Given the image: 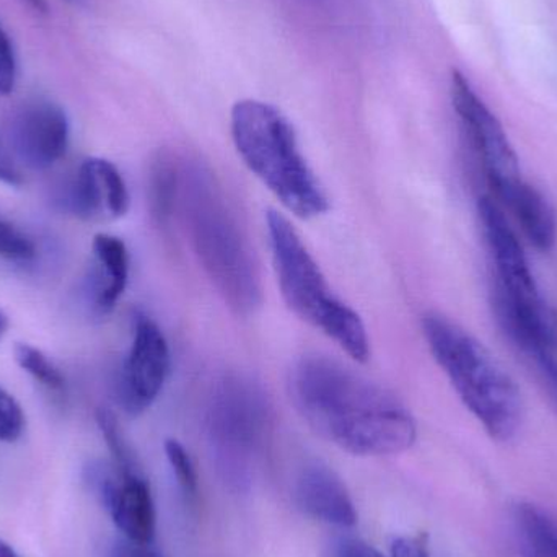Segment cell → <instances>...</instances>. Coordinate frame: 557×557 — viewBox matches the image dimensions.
<instances>
[{
	"mask_svg": "<svg viewBox=\"0 0 557 557\" xmlns=\"http://www.w3.org/2000/svg\"><path fill=\"white\" fill-rule=\"evenodd\" d=\"M71 124L54 101L25 104L12 123V144L18 159L33 170H48L67 152Z\"/></svg>",
	"mask_w": 557,
	"mask_h": 557,
	"instance_id": "obj_12",
	"label": "cell"
},
{
	"mask_svg": "<svg viewBox=\"0 0 557 557\" xmlns=\"http://www.w3.org/2000/svg\"><path fill=\"white\" fill-rule=\"evenodd\" d=\"M494 199L512 214L527 240L536 250L548 253L556 247L557 212L545 193L520 178Z\"/></svg>",
	"mask_w": 557,
	"mask_h": 557,
	"instance_id": "obj_15",
	"label": "cell"
},
{
	"mask_svg": "<svg viewBox=\"0 0 557 557\" xmlns=\"http://www.w3.org/2000/svg\"><path fill=\"white\" fill-rule=\"evenodd\" d=\"M478 215L487 250L493 257V290L523 307L545 305L522 242L506 218L503 206L486 193L478 199Z\"/></svg>",
	"mask_w": 557,
	"mask_h": 557,
	"instance_id": "obj_10",
	"label": "cell"
},
{
	"mask_svg": "<svg viewBox=\"0 0 557 557\" xmlns=\"http://www.w3.org/2000/svg\"><path fill=\"white\" fill-rule=\"evenodd\" d=\"M267 219L278 288L287 307L354 360L367 362L370 343L362 318L334 294L288 219L277 211L268 212Z\"/></svg>",
	"mask_w": 557,
	"mask_h": 557,
	"instance_id": "obj_5",
	"label": "cell"
},
{
	"mask_svg": "<svg viewBox=\"0 0 557 557\" xmlns=\"http://www.w3.org/2000/svg\"><path fill=\"white\" fill-rule=\"evenodd\" d=\"M392 557H431L428 536H399L393 540Z\"/></svg>",
	"mask_w": 557,
	"mask_h": 557,
	"instance_id": "obj_24",
	"label": "cell"
},
{
	"mask_svg": "<svg viewBox=\"0 0 557 557\" xmlns=\"http://www.w3.org/2000/svg\"><path fill=\"white\" fill-rule=\"evenodd\" d=\"M519 354L535 373L557 411V354L545 347H530Z\"/></svg>",
	"mask_w": 557,
	"mask_h": 557,
	"instance_id": "obj_20",
	"label": "cell"
},
{
	"mask_svg": "<svg viewBox=\"0 0 557 557\" xmlns=\"http://www.w3.org/2000/svg\"><path fill=\"white\" fill-rule=\"evenodd\" d=\"M7 330H9V317H7L2 308H0V341L5 336Z\"/></svg>",
	"mask_w": 557,
	"mask_h": 557,
	"instance_id": "obj_30",
	"label": "cell"
},
{
	"mask_svg": "<svg viewBox=\"0 0 557 557\" xmlns=\"http://www.w3.org/2000/svg\"><path fill=\"white\" fill-rule=\"evenodd\" d=\"M172 356L159 324L147 317L134 318L133 343L121 363L116 399L127 416L144 414L159 398L169 379Z\"/></svg>",
	"mask_w": 557,
	"mask_h": 557,
	"instance_id": "obj_9",
	"label": "cell"
},
{
	"mask_svg": "<svg viewBox=\"0 0 557 557\" xmlns=\"http://www.w3.org/2000/svg\"><path fill=\"white\" fill-rule=\"evenodd\" d=\"M513 523L527 557H557V522L548 512L533 504H517Z\"/></svg>",
	"mask_w": 557,
	"mask_h": 557,
	"instance_id": "obj_16",
	"label": "cell"
},
{
	"mask_svg": "<svg viewBox=\"0 0 557 557\" xmlns=\"http://www.w3.org/2000/svg\"><path fill=\"white\" fill-rule=\"evenodd\" d=\"M67 2H77V0H67Z\"/></svg>",
	"mask_w": 557,
	"mask_h": 557,
	"instance_id": "obj_31",
	"label": "cell"
},
{
	"mask_svg": "<svg viewBox=\"0 0 557 557\" xmlns=\"http://www.w3.org/2000/svg\"><path fill=\"white\" fill-rule=\"evenodd\" d=\"M333 557H383L369 543L359 539H341L334 543Z\"/></svg>",
	"mask_w": 557,
	"mask_h": 557,
	"instance_id": "obj_25",
	"label": "cell"
},
{
	"mask_svg": "<svg viewBox=\"0 0 557 557\" xmlns=\"http://www.w3.org/2000/svg\"><path fill=\"white\" fill-rule=\"evenodd\" d=\"M182 170L169 153H159L150 166L149 205L153 221L169 227L180 202Z\"/></svg>",
	"mask_w": 557,
	"mask_h": 557,
	"instance_id": "obj_17",
	"label": "cell"
},
{
	"mask_svg": "<svg viewBox=\"0 0 557 557\" xmlns=\"http://www.w3.org/2000/svg\"><path fill=\"white\" fill-rule=\"evenodd\" d=\"M421 326L435 362L468 411L494 441H512L523 419L522 395L512 376L483 343L445 314L428 311Z\"/></svg>",
	"mask_w": 557,
	"mask_h": 557,
	"instance_id": "obj_3",
	"label": "cell"
},
{
	"mask_svg": "<svg viewBox=\"0 0 557 557\" xmlns=\"http://www.w3.org/2000/svg\"><path fill=\"white\" fill-rule=\"evenodd\" d=\"M0 182L5 183V185L10 186H20L22 185V178H20V173L16 172L13 166H10L5 160H2L0 157Z\"/></svg>",
	"mask_w": 557,
	"mask_h": 557,
	"instance_id": "obj_27",
	"label": "cell"
},
{
	"mask_svg": "<svg viewBox=\"0 0 557 557\" xmlns=\"http://www.w3.org/2000/svg\"><path fill=\"white\" fill-rule=\"evenodd\" d=\"M16 58L12 41L0 25V95L12 94L16 84Z\"/></svg>",
	"mask_w": 557,
	"mask_h": 557,
	"instance_id": "obj_23",
	"label": "cell"
},
{
	"mask_svg": "<svg viewBox=\"0 0 557 557\" xmlns=\"http://www.w3.org/2000/svg\"><path fill=\"white\" fill-rule=\"evenodd\" d=\"M232 137L245 165L292 214L314 219L330 199L298 146L290 121L273 104L242 100L231 116Z\"/></svg>",
	"mask_w": 557,
	"mask_h": 557,
	"instance_id": "obj_4",
	"label": "cell"
},
{
	"mask_svg": "<svg viewBox=\"0 0 557 557\" xmlns=\"http://www.w3.org/2000/svg\"><path fill=\"white\" fill-rule=\"evenodd\" d=\"M36 257L35 242L0 214V258L25 263Z\"/></svg>",
	"mask_w": 557,
	"mask_h": 557,
	"instance_id": "obj_21",
	"label": "cell"
},
{
	"mask_svg": "<svg viewBox=\"0 0 557 557\" xmlns=\"http://www.w3.org/2000/svg\"><path fill=\"white\" fill-rule=\"evenodd\" d=\"M165 454L180 490L189 499H195L198 496L199 481L191 455L175 438H169L165 442Z\"/></svg>",
	"mask_w": 557,
	"mask_h": 557,
	"instance_id": "obj_19",
	"label": "cell"
},
{
	"mask_svg": "<svg viewBox=\"0 0 557 557\" xmlns=\"http://www.w3.org/2000/svg\"><path fill=\"white\" fill-rule=\"evenodd\" d=\"M0 557H20L16 555L15 549L12 548V546L9 545V543L3 542L2 539H0Z\"/></svg>",
	"mask_w": 557,
	"mask_h": 557,
	"instance_id": "obj_29",
	"label": "cell"
},
{
	"mask_svg": "<svg viewBox=\"0 0 557 557\" xmlns=\"http://www.w3.org/2000/svg\"><path fill=\"white\" fill-rule=\"evenodd\" d=\"M294 497L298 509L318 522L341 529L357 523L356 507L346 484L326 465H307L295 480Z\"/></svg>",
	"mask_w": 557,
	"mask_h": 557,
	"instance_id": "obj_13",
	"label": "cell"
},
{
	"mask_svg": "<svg viewBox=\"0 0 557 557\" xmlns=\"http://www.w3.org/2000/svg\"><path fill=\"white\" fill-rule=\"evenodd\" d=\"M25 412L20 403L0 386V442L12 444L22 437L25 431Z\"/></svg>",
	"mask_w": 557,
	"mask_h": 557,
	"instance_id": "obj_22",
	"label": "cell"
},
{
	"mask_svg": "<svg viewBox=\"0 0 557 557\" xmlns=\"http://www.w3.org/2000/svg\"><path fill=\"white\" fill-rule=\"evenodd\" d=\"M288 393L318 435L357 457L401 454L418 437L414 418L392 392L333 357H301Z\"/></svg>",
	"mask_w": 557,
	"mask_h": 557,
	"instance_id": "obj_1",
	"label": "cell"
},
{
	"mask_svg": "<svg viewBox=\"0 0 557 557\" xmlns=\"http://www.w3.org/2000/svg\"><path fill=\"white\" fill-rule=\"evenodd\" d=\"M271 406L263 388L242 375L218 382L206 414V434L221 476L235 487L253 480L271 429Z\"/></svg>",
	"mask_w": 557,
	"mask_h": 557,
	"instance_id": "obj_6",
	"label": "cell"
},
{
	"mask_svg": "<svg viewBox=\"0 0 557 557\" xmlns=\"http://www.w3.org/2000/svg\"><path fill=\"white\" fill-rule=\"evenodd\" d=\"M450 98L465 150L474 166L483 173L490 196L499 198L522 178L519 157L509 136L496 114L460 71L451 74Z\"/></svg>",
	"mask_w": 557,
	"mask_h": 557,
	"instance_id": "obj_7",
	"label": "cell"
},
{
	"mask_svg": "<svg viewBox=\"0 0 557 557\" xmlns=\"http://www.w3.org/2000/svg\"><path fill=\"white\" fill-rule=\"evenodd\" d=\"M23 2L28 3L29 9L35 10V12H48V3H46L45 0H23Z\"/></svg>",
	"mask_w": 557,
	"mask_h": 557,
	"instance_id": "obj_28",
	"label": "cell"
},
{
	"mask_svg": "<svg viewBox=\"0 0 557 557\" xmlns=\"http://www.w3.org/2000/svg\"><path fill=\"white\" fill-rule=\"evenodd\" d=\"M180 206L193 250L225 304L238 314H251L263 304L260 268L250 240L206 166L182 170Z\"/></svg>",
	"mask_w": 557,
	"mask_h": 557,
	"instance_id": "obj_2",
	"label": "cell"
},
{
	"mask_svg": "<svg viewBox=\"0 0 557 557\" xmlns=\"http://www.w3.org/2000/svg\"><path fill=\"white\" fill-rule=\"evenodd\" d=\"M131 258L126 244L114 235L98 234L91 244L87 294L95 313L110 314L129 282Z\"/></svg>",
	"mask_w": 557,
	"mask_h": 557,
	"instance_id": "obj_14",
	"label": "cell"
},
{
	"mask_svg": "<svg viewBox=\"0 0 557 557\" xmlns=\"http://www.w3.org/2000/svg\"><path fill=\"white\" fill-rule=\"evenodd\" d=\"M13 359L16 366L28 373L42 388L54 395H64L67 389L64 373L41 349L28 343H18L13 349Z\"/></svg>",
	"mask_w": 557,
	"mask_h": 557,
	"instance_id": "obj_18",
	"label": "cell"
},
{
	"mask_svg": "<svg viewBox=\"0 0 557 557\" xmlns=\"http://www.w3.org/2000/svg\"><path fill=\"white\" fill-rule=\"evenodd\" d=\"M108 557H162L150 545H140V543L129 542V540H121L114 543Z\"/></svg>",
	"mask_w": 557,
	"mask_h": 557,
	"instance_id": "obj_26",
	"label": "cell"
},
{
	"mask_svg": "<svg viewBox=\"0 0 557 557\" xmlns=\"http://www.w3.org/2000/svg\"><path fill=\"white\" fill-rule=\"evenodd\" d=\"M61 205L81 221H116L129 211V189L114 163L91 157L65 186Z\"/></svg>",
	"mask_w": 557,
	"mask_h": 557,
	"instance_id": "obj_11",
	"label": "cell"
},
{
	"mask_svg": "<svg viewBox=\"0 0 557 557\" xmlns=\"http://www.w3.org/2000/svg\"><path fill=\"white\" fill-rule=\"evenodd\" d=\"M85 480L124 539L140 545L152 543L157 527L156 504L140 468L94 461L85 468Z\"/></svg>",
	"mask_w": 557,
	"mask_h": 557,
	"instance_id": "obj_8",
	"label": "cell"
}]
</instances>
